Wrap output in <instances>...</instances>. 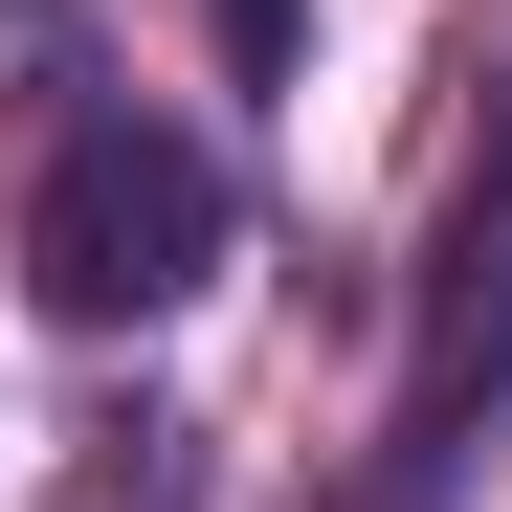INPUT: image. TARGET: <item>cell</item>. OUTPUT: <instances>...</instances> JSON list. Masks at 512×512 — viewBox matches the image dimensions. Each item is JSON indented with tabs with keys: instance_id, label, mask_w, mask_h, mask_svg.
<instances>
[{
	"instance_id": "cell-1",
	"label": "cell",
	"mask_w": 512,
	"mask_h": 512,
	"mask_svg": "<svg viewBox=\"0 0 512 512\" xmlns=\"http://www.w3.org/2000/svg\"><path fill=\"white\" fill-rule=\"evenodd\" d=\"M201 268H223V156L156 134V112H67L45 179H23V290L67 334H134V312H179Z\"/></svg>"
},
{
	"instance_id": "cell-2",
	"label": "cell",
	"mask_w": 512,
	"mask_h": 512,
	"mask_svg": "<svg viewBox=\"0 0 512 512\" xmlns=\"http://www.w3.org/2000/svg\"><path fill=\"white\" fill-rule=\"evenodd\" d=\"M223 45H245V67H290V0H223Z\"/></svg>"
}]
</instances>
